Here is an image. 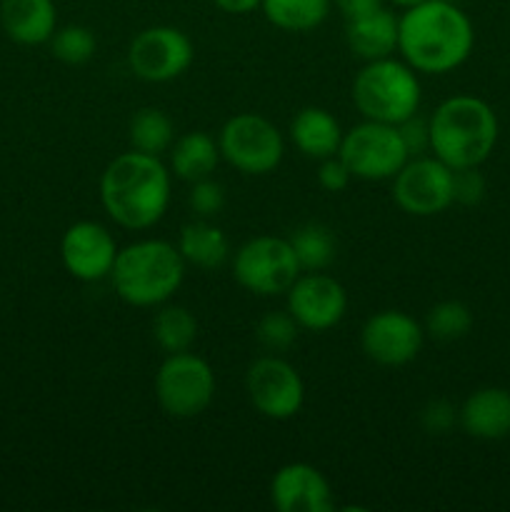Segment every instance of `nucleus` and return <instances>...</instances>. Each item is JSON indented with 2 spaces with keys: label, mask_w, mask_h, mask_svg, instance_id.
<instances>
[{
  "label": "nucleus",
  "mask_w": 510,
  "mask_h": 512,
  "mask_svg": "<svg viewBox=\"0 0 510 512\" xmlns=\"http://www.w3.org/2000/svg\"><path fill=\"white\" fill-rule=\"evenodd\" d=\"M353 180V173L345 165V160L340 155H330V158L320 160L318 165V183L320 188L328 190V193H343L345 188Z\"/></svg>",
  "instance_id": "nucleus-33"
},
{
  "label": "nucleus",
  "mask_w": 510,
  "mask_h": 512,
  "mask_svg": "<svg viewBox=\"0 0 510 512\" xmlns=\"http://www.w3.org/2000/svg\"><path fill=\"white\" fill-rule=\"evenodd\" d=\"M398 130L405 148H408L410 158H418V155H423L425 150H430V125L428 120L420 118L418 113L410 115L408 120H403V123L398 125Z\"/></svg>",
  "instance_id": "nucleus-34"
},
{
  "label": "nucleus",
  "mask_w": 510,
  "mask_h": 512,
  "mask_svg": "<svg viewBox=\"0 0 510 512\" xmlns=\"http://www.w3.org/2000/svg\"><path fill=\"white\" fill-rule=\"evenodd\" d=\"M130 148L148 155L168 153L175 143V125L160 108H140L128 125Z\"/></svg>",
  "instance_id": "nucleus-25"
},
{
  "label": "nucleus",
  "mask_w": 510,
  "mask_h": 512,
  "mask_svg": "<svg viewBox=\"0 0 510 512\" xmlns=\"http://www.w3.org/2000/svg\"><path fill=\"white\" fill-rule=\"evenodd\" d=\"M388 3H393V5H398V8H413V5H418V3H423V0H388Z\"/></svg>",
  "instance_id": "nucleus-37"
},
{
  "label": "nucleus",
  "mask_w": 510,
  "mask_h": 512,
  "mask_svg": "<svg viewBox=\"0 0 510 512\" xmlns=\"http://www.w3.org/2000/svg\"><path fill=\"white\" fill-rule=\"evenodd\" d=\"M210 3H213L218 10H223V13L248 15L253 13V10H258L263 0H210Z\"/></svg>",
  "instance_id": "nucleus-36"
},
{
  "label": "nucleus",
  "mask_w": 510,
  "mask_h": 512,
  "mask_svg": "<svg viewBox=\"0 0 510 512\" xmlns=\"http://www.w3.org/2000/svg\"><path fill=\"white\" fill-rule=\"evenodd\" d=\"M118 250L113 233L95 220H78L65 230L60 240V258L65 270L80 283H98L110 278Z\"/></svg>",
  "instance_id": "nucleus-15"
},
{
  "label": "nucleus",
  "mask_w": 510,
  "mask_h": 512,
  "mask_svg": "<svg viewBox=\"0 0 510 512\" xmlns=\"http://www.w3.org/2000/svg\"><path fill=\"white\" fill-rule=\"evenodd\" d=\"M290 248L303 273H318L333 265L338 255V240L333 230L323 223H305L290 233Z\"/></svg>",
  "instance_id": "nucleus-24"
},
{
  "label": "nucleus",
  "mask_w": 510,
  "mask_h": 512,
  "mask_svg": "<svg viewBox=\"0 0 510 512\" xmlns=\"http://www.w3.org/2000/svg\"><path fill=\"white\" fill-rule=\"evenodd\" d=\"M343 128H340L338 118L330 110L308 108L298 110L295 118L290 120V140L295 148L310 160H325L330 155L340 153V143H343Z\"/></svg>",
  "instance_id": "nucleus-20"
},
{
  "label": "nucleus",
  "mask_w": 510,
  "mask_h": 512,
  "mask_svg": "<svg viewBox=\"0 0 510 512\" xmlns=\"http://www.w3.org/2000/svg\"><path fill=\"white\" fill-rule=\"evenodd\" d=\"M425 328L403 310H380L365 320L360 330V348L365 358L383 368H400L418 358Z\"/></svg>",
  "instance_id": "nucleus-13"
},
{
  "label": "nucleus",
  "mask_w": 510,
  "mask_h": 512,
  "mask_svg": "<svg viewBox=\"0 0 510 512\" xmlns=\"http://www.w3.org/2000/svg\"><path fill=\"white\" fill-rule=\"evenodd\" d=\"M220 158L243 175H268L283 163V133L258 113H238L220 128Z\"/></svg>",
  "instance_id": "nucleus-7"
},
{
  "label": "nucleus",
  "mask_w": 510,
  "mask_h": 512,
  "mask_svg": "<svg viewBox=\"0 0 510 512\" xmlns=\"http://www.w3.org/2000/svg\"><path fill=\"white\" fill-rule=\"evenodd\" d=\"M153 338L165 353H183L198 338V320L183 305H160L153 318Z\"/></svg>",
  "instance_id": "nucleus-26"
},
{
  "label": "nucleus",
  "mask_w": 510,
  "mask_h": 512,
  "mask_svg": "<svg viewBox=\"0 0 510 512\" xmlns=\"http://www.w3.org/2000/svg\"><path fill=\"white\" fill-rule=\"evenodd\" d=\"M285 303V310L293 315L300 330L310 333L335 328L348 313V293L333 275H325L323 270L300 273L285 293Z\"/></svg>",
  "instance_id": "nucleus-14"
},
{
  "label": "nucleus",
  "mask_w": 510,
  "mask_h": 512,
  "mask_svg": "<svg viewBox=\"0 0 510 512\" xmlns=\"http://www.w3.org/2000/svg\"><path fill=\"white\" fill-rule=\"evenodd\" d=\"M178 250L188 265L200 270H215L230 258V240L215 223L205 218H195L183 225L178 238Z\"/></svg>",
  "instance_id": "nucleus-22"
},
{
  "label": "nucleus",
  "mask_w": 510,
  "mask_h": 512,
  "mask_svg": "<svg viewBox=\"0 0 510 512\" xmlns=\"http://www.w3.org/2000/svg\"><path fill=\"white\" fill-rule=\"evenodd\" d=\"M393 200L403 213L430 218L455 203L453 168L435 155L410 158L393 178Z\"/></svg>",
  "instance_id": "nucleus-11"
},
{
  "label": "nucleus",
  "mask_w": 510,
  "mask_h": 512,
  "mask_svg": "<svg viewBox=\"0 0 510 512\" xmlns=\"http://www.w3.org/2000/svg\"><path fill=\"white\" fill-rule=\"evenodd\" d=\"M245 390L263 418L290 420L305 403V383L298 370L278 353L253 360L245 375Z\"/></svg>",
  "instance_id": "nucleus-12"
},
{
  "label": "nucleus",
  "mask_w": 510,
  "mask_h": 512,
  "mask_svg": "<svg viewBox=\"0 0 510 512\" xmlns=\"http://www.w3.org/2000/svg\"><path fill=\"white\" fill-rule=\"evenodd\" d=\"M333 0H263L260 10L270 25L285 33H308L328 20Z\"/></svg>",
  "instance_id": "nucleus-23"
},
{
  "label": "nucleus",
  "mask_w": 510,
  "mask_h": 512,
  "mask_svg": "<svg viewBox=\"0 0 510 512\" xmlns=\"http://www.w3.org/2000/svg\"><path fill=\"white\" fill-rule=\"evenodd\" d=\"M345 43L363 63L390 58L398 50V15L383 5L368 15L345 20Z\"/></svg>",
  "instance_id": "nucleus-19"
},
{
  "label": "nucleus",
  "mask_w": 510,
  "mask_h": 512,
  "mask_svg": "<svg viewBox=\"0 0 510 512\" xmlns=\"http://www.w3.org/2000/svg\"><path fill=\"white\" fill-rule=\"evenodd\" d=\"M270 503L280 512H330L333 490L310 463H288L270 480Z\"/></svg>",
  "instance_id": "nucleus-16"
},
{
  "label": "nucleus",
  "mask_w": 510,
  "mask_h": 512,
  "mask_svg": "<svg viewBox=\"0 0 510 512\" xmlns=\"http://www.w3.org/2000/svg\"><path fill=\"white\" fill-rule=\"evenodd\" d=\"M473 43V23L450 0H423L398 18V53L418 73L443 75L460 68Z\"/></svg>",
  "instance_id": "nucleus-1"
},
{
  "label": "nucleus",
  "mask_w": 510,
  "mask_h": 512,
  "mask_svg": "<svg viewBox=\"0 0 510 512\" xmlns=\"http://www.w3.org/2000/svg\"><path fill=\"white\" fill-rule=\"evenodd\" d=\"M303 273L288 238L258 235L240 245L233 255V275L248 293L273 298L285 295Z\"/></svg>",
  "instance_id": "nucleus-8"
},
{
  "label": "nucleus",
  "mask_w": 510,
  "mask_h": 512,
  "mask_svg": "<svg viewBox=\"0 0 510 512\" xmlns=\"http://www.w3.org/2000/svg\"><path fill=\"white\" fill-rule=\"evenodd\" d=\"M458 425L478 440H503L510 435V393L503 388H480L460 405Z\"/></svg>",
  "instance_id": "nucleus-18"
},
{
  "label": "nucleus",
  "mask_w": 510,
  "mask_h": 512,
  "mask_svg": "<svg viewBox=\"0 0 510 512\" xmlns=\"http://www.w3.org/2000/svg\"><path fill=\"white\" fill-rule=\"evenodd\" d=\"M188 208L193 210L195 218H215L225 208V188L213 178H203L190 183Z\"/></svg>",
  "instance_id": "nucleus-30"
},
{
  "label": "nucleus",
  "mask_w": 510,
  "mask_h": 512,
  "mask_svg": "<svg viewBox=\"0 0 510 512\" xmlns=\"http://www.w3.org/2000/svg\"><path fill=\"white\" fill-rule=\"evenodd\" d=\"M188 263L178 245L160 238L135 240L115 255L110 283L115 295L133 308H160L180 290Z\"/></svg>",
  "instance_id": "nucleus-3"
},
{
  "label": "nucleus",
  "mask_w": 510,
  "mask_h": 512,
  "mask_svg": "<svg viewBox=\"0 0 510 512\" xmlns=\"http://www.w3.org/2000/svg\"><path fill=\"white\" fill-rule=\"evenodd\" d=\"M333 3L345 20H355L360 15H368L373 10L383 8L385 0H333Z\"/></svg>",
  "instance_id": "nucleus-35"
},
{
  "label": "nucleus",
  "mask_w": 510,
  "mask_h": 512,
  "mask_svg": "<svg viewBox=\"0 0 510 512\" xmlns=\"http://www.w3.org/2000/svg\"><path fill=\"white\" fill-rule=\"evenodd\" d=\"M460 408H455L450 400L433 398L420 410V425L428 435H448L458 425Z\"/></svg>",
  "instance_id": "nucleus-31"
},
{
  "label": "nucleus",
  "mask_w": 510,
  "mask_h": 512,
  "mask_svg": "<svg viewBox=\"0 0 510 512\" xmlns=\"http://www.w3.org/2000/svg\"><path fill=\"white\" fill-rule=\"evenodd\" d=\"M155 398L170 418H198L215 398L213 368L208 360L190 350L168 353L155 373Z\"/></svg>",
  "instance_id": "nucleus-6"
},
{
  "label": "nucleus",
  "mask_w": 510,
  "mask_h": 512,
  "mask_svg": "<svg viewBox=\"0 0 510 512\" xmlns=\"http://www.w3.org/2000/svg\"><path fill=\"white\" fill-rule=\"evenodd\" d=\"M193 40L173 25H150L140 30L128 48V65L145 83H170L193 65Z\"/></svg>",
  "instance_id": "nucleus-10"
},
{
  "label": "nucleus",
  "mask_w": 510,
  "mask_h": 512,
  "mask_svg": "<svg viewBox=\"0 0 510 512\" xmlns=\"http://www.w3.org/2000/svg\"><path fill=\"white\" fill-rule=\"evenodd\" d=\"M170 178L173 173L160 155L130 148L110 160L100 175V203L120 228L148 230L168 213Z\"/></svg>",
  "instance_id": "nucleus-2"
},
{
  "label": "nucleus",
  "mask_w": 510,
  "mask_h": 512,
  "mask_svg": "<svg viewBox=\"0 0 510 512\" xmlns=\"http://www.w3.org/2000/svg\"><path fill=\"white\" fill-rule=\"evenodd\" d=\"M338 155L345 160L353 178L368 180V183L393 180L410 160L398 125L375 123V120H363L350 128L343 135Z\"/></svg>",
  "instance_id": "nucleus-9"
},
{
  "label": "nucleus",
  "mask_w": 510,
  "mask_h": 512,
  "mask_svg": "<svg viewBox=\"0 0 510 512\" xmlns=\"http://www.w3.org/2000/svg\"><path fill=\"white\" fill-rule=\"evenodd\" d=\"M425 333L440 343H453V340L465 338L473 328V313L460 300H443L433 305L425 315Z\"/></svg>",
  "instance_id": "nucleus-27"
},
{
  "label": "nucleus",
  "mask_w": 510,
  "mask_h": 512,
  "mask_svg": "<svg viewBox=\"0 0 510 512\" xmlns=\"http://www.w3.org/2000/svg\"><path fill=\"white\" fill-rule=\"evenodd\" d=\"M300 333V325L295 323L288 310H273L265 313L255 325V338L268 353H285L295 345Z\"/></svg>",
  "instance_id": "nucleus-29"
},
{
  "label": "nucleus",
  "mask_w": 510,
  "mask_h": 512,
  "mask_svg": "<svg viewBox=\"0 0 510 512\" xmlns=\"http://www.w3.org/2000/svg\"><path fill=\"white\" fill-rule=\"evenodd\" d=\"M430 153L448 168H478L498 143V118L485 100L453 95L430 115Z\"/></svg>",
  "instance_id": "nucleus-4"
},
{
  "label": "nucleus",
  "mask_w": 510,
  "mask_h": 512,
  "mask_svg": "<svg viewBox=\"0 0 510 512\" xmlns=\"http://www.w3.org/2000/svg\"><path fill=\"white\" fill-rule=\"evenodd\" d=\"M220 163V145L218 140L203 130H193L180 138L168 150V168L170 173L185 183L210 178Z\"/></svg>",
  "instance_id": "nucleus-21"
},
{
  "label": "nucleus",
  "mask_w": 510,
  "mask_h": 512,
  "mask_svg": "<svg viewBox=\"0 0 510 512\" xmlns=\"http://www.w3.org/2000/svg\"><path fill=\"white\" fill-rule=\"evenodd\" d=\"M485 195V180L478 168H460L453 170V198L455 203L475 205Z\"/></svg>",
  "instance_id": "nucleus-32"
},
{
  "label": "nucleus",
  "mask_w": 510,
  "mask_h": 512,
  "mask_svg": "<svg viewBox=\"0 0 510 512\" xmlns=\"http://www.w3.org/2000/svg\"><path fill=\"white\" fill-rule=\"evenodd\" d=\"M420 98L423 90L418 70L410 68L405 60H395L393 55L368 60L355 73L353 103L365 120L400 125L418 113Z\"/></svg>",
  "instance_id": "nucleus-5"
},
{
  "label": "nucleus",
  "mask_w": 510,
  "mask_h": 512,
  "mask_svg": "<svg viewBox=\"0 0 510 512\" xmlns=\"http://www.w3.org/2000/svg\"><path fill=\"white\" fill-rule=\"evenodd\" d=\"M50 43V53L65 65H85L93 60L98 40H95L93 30L85 25H65L53 33Z\"/></svg>",
  "instance_id": "nucleus-28"
},
{
  "label": "nucleus",
  "mask_w": 510,
  "mask_h": 512,
  "mask_svg": "<svg viewBox=\"0 0 510 512\" xmlns=\"http://www.w3.org/2000/svg\"><path fill=\"white\" fill-rule=\"evenodd\" d=\"M0 25L18 45H43L58 30L55 0H0Z\"/></svg>",
  "instance_id": "nucleus-17"
}]
</instances>
